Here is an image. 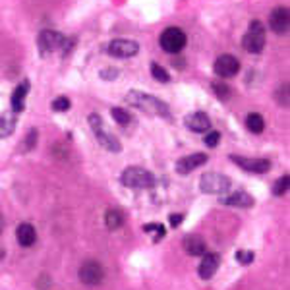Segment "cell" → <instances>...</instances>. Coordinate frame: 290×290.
Segmentation results:
<instances>
[{"label":"cell","mask_w":290,"mask_h":290,"mask_svg":"<svg viewBox=\"0 0 290 290\" xmlns=\"http://www.w3.org/2000/svg\"><path fill=\"white\" fill-rule=\"evenodd\" d=\"M126 101L132 106H137L149 114H157V116H162V118H170V110L168 106L164 105L161 99L153 97V95H147L143 91H130L126 95Z\"/></svg>","instance_id":"cell-1"},{"label":"cell","mask_w":290,"mask_h":290,"mask_svg":"<svg viewBox=\"0 0 290 290\" xmlns=\"http://www.w3.org/2000/svg\"><path fill=\"white\" fill-rule=\"evenodd\" d=\"M159 43H161V49H162L164 53L178 54L186 47L188 37H186V33L180 27H166V29L161 33Z\"/></svg>","instance_id":"cell-2"},{"label":"cell","mask_w":290,"mask_h":290,"mask_svg":"<svg viewBox=\"0 0 290 290\" xmlns=\"http://www.w3.org/2000/svg\"><path fill=\"white\" fill-rule=\"evenodd\" d=\"M120 182L128 188H151L155 186V176L141 166H128L120 174Z\"/></svg>","instance_id":"cell-3"},{"label":"cell","mask_w":290,"mask_h":290,"mask_svg":"<svg viewBox=\"0 0 290 290\" xmlns=\"http://www.w3.org/2000/svg\"><path fill=\"white\" fill-rule=\"evenodd\" d=\"M242 47L252 54H259L261 51H263L265 29H263V26H261V22L254 20V22L250 24L248 31H246V35H244V39H242Z\"/></svg>","instance_id":"cell-4"},{"label":"cell","mask_w":290,"mask_h":290,"mask_svg":"<svg viewBox=\"0 0 290 290\" xmlns=\"http://www.w3.org/2000/svg\"><path fill=\"white\" fill-rule=\"evenodd\" d=\"M87 122H89V126H91L93 133L97 135L99 143H101L105 149L112 151V153H118V151H120V141H118V139H116L112 133L106 132L105 124H103V118H101L99 114H89Z\"/></svg>","instance_id":"cell-5"},{"label":"cell","mask_w":290,"mask_h":290,"mask_svg":"<svg viewBox=\"0 0 290 290\" xmlns=\"http://www.w3.org/2000/svg\"><path fill=\"white\" fill-rule=\"evenodd\" d=\"M37 43H39L41 54H49V53H53V51H56V49H62L64 53H68V51L72 49V41L64 39L60 33L51 31V29H47V31H41V33H39V39H37Z\"/></svg>","instance_id":"cell-6"},{"label":"cell","mask_w":290,"mask_h":290,"mask_svg":"<svg viewBox=\"0 0 290 290\" xmlns=\"http://www.w3.org/2000/svg\"><path fill=\"white\" fill-rule=\"evenodd\" d=\"M199 188L205 193H225L230 190V178L221 172H205L199 178Z\"/></svg>","instance_id":"cell-7"},{"label":"cell","mask_w":290,"mask_h":290,"mask_svg":"<svg viewBox=\"0 0 290 290\" xmlns=\"http://www.w3.org/2000/svg\"><path fill=\"white\" fill-rule=\"evenodd\" d=\"M105 279V269L99 261H85L79 267V281L87 287H97Z\"/></svg>","instance_id":"cell-8"},{"label":"cell","mask_w":290,"mask_h":290,"mask_svg":"<svg viewBox=\"0 0 290 290\" xmlns=\"http://www.w3.org/2000/svg\"><path fill=\"white\" fill-rule=\"evenodd\" d=\"M106 53L114 58H132L139 53V45L130 39H114L106 45Z\"/></svg>","instance_id":"cell-9"},{"label":"cell","mask_w":290,"mask_h":290,"mask_svg":"<svg viewBox=\"0 0 290 290\" xmlns=\"http://www.w3.org/2000/svg\"><path fill=\"white\" fill-rule=\"evenodd\" d=\"M215 74L221 76V78H232L236 76L238 70H240V62H238L236 56H230V54H221L217 60H215Z\"/></svg>","instance_id":"cell-10"},{"label":"cell","mask_w":290,"mask_h":290,"mask_svg":"<svg viewBox=\"0 0 290 290\" xmlns=\"http://www.w3.org/2000/svg\"><path fill=\"white\" fill-rule=\"evenodd\" d=\"M228 159L236 166L248 170V172H254V174H263V172H267L271 168V162L267 159H246V157H240V155H230Z\"/></svg>","instance_id":"cell-11"},{"label":"cell","mask_w":290,"mask_h":290,"mask_svg":"<svg viewBox=\"0 0 290 290\" xmlns=\"http://www.w3.org/2000/svg\"><path fill=\"white\" fill-rule=\"evenodd\" d=\"M269 26H271V29H273L275 33L285 35V33L289 31V26H290L289 10H287L285 6H277V8L271 12V16H269Z\"/></svg>","instance_id":"cell-12"},{"label":"cell","mask_w":290,"mask_h":290,"mask_svg":"<svg viewBox=\"0 0 290 290\" xmlns=\"http://www.w3.org/2000/svg\"><path fill=\"white\" fill-rule=\"evenodd\" d=\"M221 203L223 205H228V207H240V209H248L254 205V197L244 192V190H238V192H232L225 197H221Z\"/></svg>","instance_id":"cell-13"},{"label":"cell","mask_w":290,"mask_h":290,"mask_svg":"<svg viewBox=\"0 0 290 290\" xmlns=\"http://www.w3.org/2000/svg\"><path fill=\"white\" fill-rule=\"evenodd\" d=\"M207 162V155L205 153H193V155H188L176 161V172L178 174H188L192 170H195L197 166L205 164Z\"/></svg>","instance_id":"cell-14"},{"label":"cell","mask_w":290,"mask_h":290,"mask_svg":"<svg viewBox=\"0 0 290 290\" xmlns=\"http://www.w3.org/2000/svg\"><path fill=\"white\" fill-rule=\"evenodd\" d=\"M219 263H221V258L217 254H203L201 256V261H199V267H197V275L203 279V281H209L215 271L219 269Z\"/></svg>","instance_id":"cell-15"},{"label":"cell","mask_w":290,"mask_h":290,"mask_svg":"<svg viewBox=\"0 0 290 290\" xmlns=\"http://www.w3.org/2000/svg\"><path fill=\"white\" fill-rule=\"evenodd\" d=\"M184 124L188 126V130L195 133H203L211 128V120L205 112H192L190 116L184 118Z\"/></svg>","instance_id":"cell-16"},{"label":"cell","mask_w":290,"mask_h":290,"mask_svg":"<svg viewBox=\"0 0 290 290\" xmlns=\"http://www.w3.org/2000/svg\"><path fill=\"white\" fill-rule=\"evenodd\" d=\"M16 238H18L20 246L29 248V246H33V244H35V240H37V232H35V228H33L29 223H22V225L18 226V230H16Z\"/></svg>","instance_id":"cell-17"},{"label":"cell","mask_w":290,"mask_h":290,"mask_svg":"<svg viewBox=\"0 0 290 290\" xmlns=\"http://www.w3.org/2000/svg\"><path fill=\"white\" fill-rule=\"evenodd\" d=\"M182 246H184L186 254H188V256H193V258L203 256L205 250H207V246H205V242H203V238L201 236H188Z\"/></svg>","instance_id":"cell-18"},{"label":"cell","mask_w":290,"mask_h":290,"mask_svg":"<svg viewBox=\"0 0 290 290\" xmlns=\"http://www.w3.org/2000/svg\"><path fill=\"white\" fill-rule=\"evenodd\" d=\"M27 91H29V81H22V83L14 89V93H12V110H14V112H22V110H24Z\"/></svg>","instance_id":"cell-19"},{"label":"cell","mask_w":290,"mask_h":290,"mask_svg":"<svg viewBox=\"0 0 290 290\" xmlns=\"http://www.w3.org/2000/svg\"><path fill=\"white\" fill-rule=\"evenodd\" d=\"M124 223V215L118 211V209H108L105 213V225L108 230H118Z\"/></svg>","instance_id":"cell-20"},{"label":"cell","mask_w":290,"mask_h":290,"mask_svg":"<svg viewBox=\"0 0 290 290\" xmlns=\"http://www.w3.org/2000/svg\"><path fill=\"white\" fill-rule=\"evenodd\" d=\"M246 126H248V130L252 133H261L265 130L263 116L258 114V112H250V114L246 116Z\"/></svg>","instance_id":"cell-21"},{"label":"cell","mask_w":290,"mask_h":290,"mask_svg":"<svg viewBox=\"0 0 290 290\" xmlns=\"http://www.w3.org/2000/svg\"><path fill=\"white\" fill-rule=\"evenodd\" d=\"M16 128V116L12 112L0 114V137H8Z\"/></svg>","instance_id":"cell-22"},{"label":"cell","mask_w":290,"mask_h":290,"mask_svg":"<svg viewBox=\"0 0 290 290\" xmlns=\"http://www.w3.org/2000/svg\"><path fill=\"white\" fill-rule=\"evenodd\" d=\"M151 76L155 79H159L161 83H166V81H170V76H168V72L161 66V64H157V62H151Z\"/></svg>","instance_id":"cell-23"},{"label":"cell","mask_w":290,"mask_h":290,"mask_svg":"<svg viewBox=\"0 0 290 290\" xmlns=\"http://www.w3.org/2000/svg\"><path fill=\"white\" fill-rule=\"evenodd\" d=\"M289 186H290V178H289V174H285V176H281V178L275 182V186H273V193H275V195H285V193L289 192Z\"/></svg>","instance_id":"cell-24"},{"label":"cell","mask_w":290,"mask_h":290,"mask_svg":"<svg viewBox=\"0 0 290 290\" xmlns=\"http://www.w3.org/2000/svg\"><path fill=\"white\" fill-rule=\"evenodd\" d=\"M110 112H112V118H114V120H116L118 124H122V126H126V124H130V120H132V118H130V114H128L126 110H122V108H118V106H114V108H112Z\"/></svg>","instance_id":"cell-25"},{"label":"cell","mask_w":290,"mask_h":290,"mask_svg":"<svg viewBox=\"0 0 290 290\" xmlns=\"http://www.w3.org/2000/svg\"><path fill=\"white\" fill-rule=\"evenodd\" d=\"M213 91H215V95H217L221 101H226V99L230 97V87L225 85V83H213Z\"/></svg>","instance_id":"cell-26"},{"label":"cell","mask_w":290,"mask_h":290,"mask_svg":"<svg viewBox=\"0 0 290 290\" xmlns=\"http://www.w3.org/2000/svg\"><path fill=\"white\" fill-rule=\"evenodd\" d=\"M68 108H70V99H66V97H58L53 101V110H56V112H66Z\"/></svg>","instance_id":"cell-27"},{"label":"cell","mask_w":290,"mask_h":290,"mask_svg":"<svg viewBox=\"0 0 290 290\" xmlns=\"http://www.w3.org/2000/svg\"><path fill=\"white\" fill-rule=\"evenodd\" d=\"M275 99H277L283 106H289V85H287V83L275 93Z\"/></svg>","instance_id":"cell-28"},{"label":"cell","mask_w":290,"mask_h":290,"mask_svg":"<svg viewBox=\"0 0 290 290\" xmlns=\"http://www.w3.org/2000/svg\"><path fill=\"white\" fill-rule=\"evenodd\" d=\"M236 259H238V263H242V265L252 263V261H254V252H244V250H240L236 254Z\"/></svg>","instance_id":"cell-29"},{"label":"cell","mask_w":290,"mask_h":290,"mask_svg":"<svg viewBox=\"0 0 290 290\" xmlns=\"http://www.w3.org/2000/svg\"><path fill=\"white\" fill-rule=\"evenodd\" d=\"M219 141H221V133L215 132V130L205 135V145H207V147H217Z\"/></svg>","instance_id":"cell-30"},{"label":"cell","mask_w":290,"mask_h":290,"mask_svg":"<svg viewBox=\"0 0 290 290\" xmlns=\"http://www.w3.org/2000/svg\"><path fill=\"white\" fill-rule=\"evenodd\" d=\"M35 139H37V132H35V130H31V132L26 135V143H24V145H26V149H33V147H35Z\"/></svg>","instance_id":"cell-31"},{"label":"cell","mask_w":290,"mask_h":290,"mask_svg":"<svg viewBox=\"0 0 290 290\" xmlns=\"http://www.w3.org/2000/svg\"><path fill=\"white\" fill-rule=\"evenodd\" d=\"M182 221H184V215H180V213H176V215H170V217H168V223H170V226H172V228H178Z\"/></svg>","instance_id":"cell-32"},{"label":"cell","mask_w":290,"mask_h":290,"mask_svg":"<svg viewBox=\"0 0 290 290\" xmlns=\"http://www.w3.org/2000/svg\"><path fill=\"white\" fill-rule=\"evenodd\" d=\"M101 76L106 79H110V78H116V70H105V72H101Z\"/></svg>","instance_id":"cell-33"},{"label":"cell","mask_w":290,"mask_h":290,"mask_svg":"<svg viewBox=\"0 0 290 290\" xmlns=\"http://www.w3.org/2000/svg\"><path fill=\"white\" fill-rule=\"evenodd\" d=\"M0 232H2V215H0Z\"/></svg>","instance_id":"cell-34"}]
</instances>
